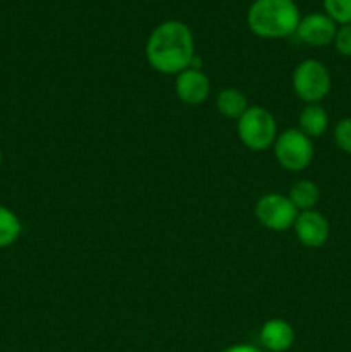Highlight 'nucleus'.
I'll return each instance as SVG.
<instances>
[{
    "mask_svg": "<svg viewBox=\"0 0 351 352\" xmlns=\"http://www.w3.org/2000/svg\"><path fill=\"white\" fill-rule=\"evenodd\" d=\"M193 33L181 21H165L151 31L147 41V58L162 74H179L191 67L195 58Z\"/></svg>",
    "mask_w": 351,
    "mask_h": 352,
    "instance_id": "1",
    "label": "nucleus"
},
{
    "mask_svg": "<svg viewBox=\"0 0 351 352\" xmlns=\"http://www.w3.org/2000/svg\"><path fill=\"white\" fill-rule=\"evenodd\" d=\"M299 10L292 0H255L248 10V26L260 38H286L296 33Z\"/></svg>",
    "mask_w": 351,
    "mask_h": 352,
    "instance_id": "2",
    "label": "nucleus"
},
{
    "mask_svg": "<svg viewBox=\"0 0 351 352\" xmlns=\"http://www.w3.org/2000/svg\"><path fill=\"white\" fill-rule=\"evenodd\" d=\"M237 136L250 150H267L277 140L274 116L264 107H248L246 112L237 119Z\"/></svg>",
    "mask_w": 351,
    "mask_h": 352,
    "instance_id": "3",
    "label": "nucleus"
},
{
    "mask_svg": "<svg viewBox=\"0 0 351 352\" xmlns=\"http://www.w3.org/2000/svg\"><path fill=\"white\" fill-rule=\"evenodd\" d=\"M332 79L322 62L315 58L303 60L292 72V88L299 100L305 103H319L330 93Z\"/></svg>",
    "mask_w": 351,
    "mask_h": 352,
    "instance_id": "4",
    "label": "nucleus"
},
{
    "mask_svg": "<svg viewBox=\"0 0 351 352\" xmlns=\"http://www.w3.org/2000/svg\"><path fill=\"white\" fill-rule=\"evenodd\" d=\"M274 153L282 168L291 172H301L313 160L312 140L299 129H288L277 134V140L274 143Z\"/></svg>",
    "mask_w": 351,
    "mask_h": 352,
    "instance_id": "5",
    "label": "nucleus"
},
{
    "mask_svg": "<svg viewBox=\"0 0 351 352\" xmlns=\"http://www.w3.org/2000/svg\"><path fill=\"white\" fill-rule=\"evenodd\" d=\"M298 213L291 199L279 192H268L262 196L255 205V217L258 222L275 232H282L295 226Z\"/></svg>",
    "mask_w": 351,
    "mask_h": 352,
    "instance_id": "6",
    "label": "nucleus"
},
{
    "mask_svg": "<svg viewBox=\"0 0 351 352\" xmlns=\"http://www.w3.org/2000/svg\"><path fill=\"white\" fill-rule=\"evenodd\" d=\"M295 232L299 243L306 248H322L329 241L330 226L326 217L317 210H308V212H299L298 219L295 222Z\"/></svg>",
    "mask_w": 351,
    "mask_h": 352,
    "instance_id": "7",
    "label": "nucleus"
},
{
    "mask_svg": "<svg viewBox=\"0 0 351 352\" xmlns=\"http://www.w3.org/2000/svg\"><path fill=\"white\" fill-rule=\"evenodd\" d=\"M336 31V23L327 14L313 12L299 19L296 34L303 43L310 47H327L334 43Z\"/></svg>",
    "mask_w": 351,
    "mask_h": 352,
    "instance_id": "8",
    "label": "nucleus"
},
{
    "mask_svg": "<svg viewBox=\"0 0 351 352\" xmlns=\"http://www.w3.org/2000/svg\"><path fill=\"white\" fill-rule=\"evenodd\" d=\"M176 93L179 100L188 105H200L205 102L210 95L209 76L200 69H186L179 72L176 79Z\"/></svg>",
    "mask_w": 351,
    "mask_h": 352,
    "instance_id": "9",
    "label": "nucleus"
},
{
    "mask_svg": "<svg viewBox=\"0 0 351 352\" xmlns=\"http://www.w3.org/2000/svg\"><path fill=\"white\" fill-rule=\"evenodd\" d=\"M260 344L270 352H286L295 344V330L286 320L272 318L260 329Z\"/></svg>",
    "mask_w": 351,
    "mask_h": 352,
    "instance_id": "10",
    "label": "nucleus"
},
{
    "mask_svg": "<svg viewBox=\"0 0 351 352\" xmlns=\"http://www.w3.org/2000/svg\"><path fill=\"white\" fill-rule=\"evenodd\" d=\"M329 126V116L319 103H306L305 109L299 113V131L312 140L326 133Z\"/></svg>",
    "mask_w": 351,
    "mask_h": 352,
    "instance_id": "11",
    "label": "nucleus"
},
{
    "mask_svg": "<svg viewBox=\"0 0 351 352\" xmlns=\"http://www.w3.org/2000/svg\"><path fill=\"white\" fill-rule=\"evenodd\" d=\"M217 110L227 119H240L248 110V98L236 88H226L217 95Z\"/></svg>",
    "mask_w": 351,
    "mask_h": 352,
    "instance_id": "12",
    "label": "nucleus"
},
{
    "mask_svg": "<svg viewBox=\"0 0 351 352\" xmlns=\"http://www.w3.org/2000/svg\"><path fill=\"white\" fill-rule=\"evenodd\" d=\"M288 198L291 199L298 212H308V210H315V205L320 199V189L315 182L305 179L292 184Z\"/></svg>",
    "mask_w": 351,
    "mask_h": 352,
    "instance_id": "13",
    "label": "nucleus"
},
{
    "mask_svg": "<svg viewBox=\"0 0 351 352\" xmlns=\"http://www.w3.org/2000/svg\"><path fill=\"white\" fill-rule=\"evenodd\" d=\"M23 226L16 213L0 205V248H9L19 239Z\"/></svg>",
    "mask_w": 351,
    "mask_h": 352,
    "instance_id": "14",
    "label": "nucleus"
},
{
    "mask_svg": "<svg viewBox=\"0 0 351 352\" xmlns=\"http://www.w3.org/2000/svg\"><path fill=\"white\" fill-rule=\"evenodd\" d=\"M323 7L334 23L351 24V0H323Z\"/></svg>",
    "mask_w": 351,
    "mask_h": 352,
    "instance_id": "15",
    "label": "nucleus"
},
{
    "mask_svg": "<svg viewBox=\"0 0 351 352\" xmlns=\"http://www.w3.org/2000/svg\"><path fill=\"white\" fill-rule=\"evenodd\" d=\"M334 141L343 151L351 155V117L339 120L334 127Z\"/></svg>",
    "mask_w": 351,
    "mask_h": 352,
    "instance_id": "16",
    "label": "nucleus"
},
{
    "mask_svg": "<svg viewBox=\"0 0 351 352\" xmlns=\"http://www.w3.org/2000/svg\"><path fill=\"white\" fill-rule=\"evenodd\" d=\"M334 47L344 57H351V24H343L336 31L334 36Z\"/></svg>",
    "mask_w": 351,
    "mask_h": 352,
    "instance_id": "17",
    "label": "nucleus"
},
{
    "mask_svg": "<svg viewBox=\"0 0 351 352\" xmlns=\"http://www.w3.org/2000/svg\"><path fill=\"white\" fill-rule=\"evenodd\" d=\"M222 352H262L258 347L251 346V344H236V346H231Z\"/></svg>",
    "mask_w": 351,
    "mask_h": 352,
    "instance_id": "18",
    "label": "nucleus"
},
{
    "mask_svg": "<svg viewBox=\"0 0 351 352\" xmlns=\"http://www.w3.org/2000/svg\"><path fill=\"white\" fill-rule=\"evenodd\" d=\"M0 165H2V150H0Z\"/></svg>",
    "mask_w": 351,
    "mask_h": 352,
    "instance_id": "19",
    "label": "nucleus"
}]
</instances>
